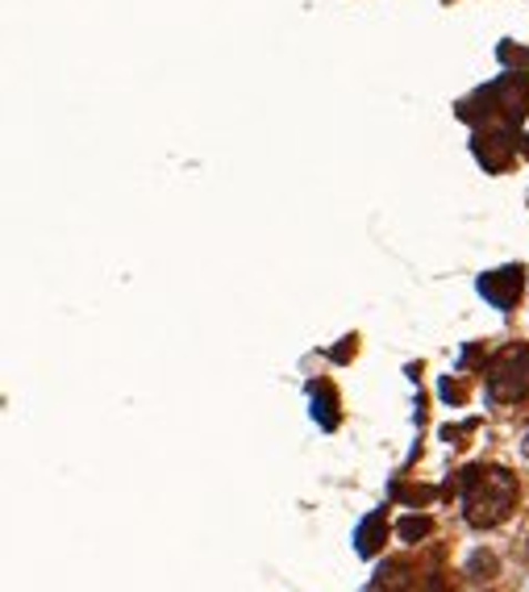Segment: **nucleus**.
I'll list each match as a JSON object with an SVG mask.
<instances>
[{
    "label": "nucleus",
    "mask_w": 529,
    "mask_h": 592,
    "mask_svg": "<svg viewBox=\"0 0 529 592\" xmlns=\"http://www.w3.org/2000/svg\"><path fill=\"white\" fill-rule=\"evenodd\" d=\"M462 518L476 530H492L517 506V480L505 468H467L462 471Z\"/></svg>",
    "instance_id": "nucleus-1"
},
{
    "label": "nucleus",
    "mask_w": 529,
    "mask_h": 592,
    "mask_svg": "<svg viewBox=\"0 0 529 592\" xmlns=\"http://www.w3.org/2000/svg\"><path fill=\"white\" fill-rule=\"evenodd\" d=\"M488 397L496 405H517L529 397V347L512 343L488 367Z\"/></svg>",
    "instance_id": "nucleus-2"
},
{
    "label": "nucleus",
    "mask_w": 529,
    "mask_h": 592,
    "mask_svg": "<svg viewBox=\"0 0 529 592\" xmlns=\"http://www.w3.org/2000/svg\"><path fill=\"white\" fill-rule=\"evenodd\" d=\"M521 267H500V272H488V276L479 279V293L492 300L496 309H512L517 305V296H521Z\"/></svg>",
    "instance_id": "nucleus-3"
},
{
    "label": "nucleus",
    "mask_w": 529,
    "mask_h": 592,
    "mask_svg": "<svg viewBox=\"0 0 529 592\" xmlns=\"http://www.w3.org/2000/svg\"><path fill=\"white\" fill-rule=\"evenodd\" d=\"M413 584H417V572H413L409 559H388L367 592H413Z\"/></svg>",
    "instance_id": "nucleus-4"
},
{
    "label": "nucleus",
    "mask_w": 529,
    "mask_h": 592,
    "mask_svg": "<svg viewBox=\"0 0 529 592\" xmlns=\"http://www.w3.org/2000/svg\"><path fill=\"white\" fill-rule=\"evenodd\" d=\"M384 534H388V518H384V509L376 513H367L355 530V547H359V555H376L379 547H384Z\"/></svg>",
    "instance_id": "nucleus-5"
},
{
    "label": "nucleus",
    "mask_w": 529,
    "mask_h": 592,
    "mask_svg": "<svg viewBox=\"0 0 529 592\" xmlns=\"http://www.w3.org/2000/svg\"><path fill=\"white\" fill-rule=\"evenodd\" d=\"M476 151L488 167H505V159H509V151H512V139L505 130H492V134H479Z\"/></svg>",
    "instance_id": "nucleus-6"
},
{
    "label": "nucleus",
    "mask_w": 529,
    "mask_h": 592,
    "mask_svg": "<svg viewBox=\"0 0 529 592\" xmlns=\"http://www.w3.org/2000/svg\"><path fill=\"white\" fill-rule=\"evenodd\" d=\"M396 534H400L405 542H426L429 534H434V522H429L426 513H409L405 522L396 525Z\"/></svg>",
    "instance_id": "nucleus-7"
},
{
    "label": "nucleus",
    "mask_w": 529,
    "mask_h": 592,
    "mask_svg": "<svg viewBox=\"0 0 529 592\" xmlns=\"http://www.w3.org/2000/svg\"><path fill=\"white\" fill-rule=\"evenodd\" d=\"M496 572H500V563H496L492 551H476V555L467 559V575L471 580H492Z\"/></svg>",
    "instance_id": "nucleus-8"
},
{
    "label": "nucleus",
    "mask_w": 529,
    "mask_h": 592,
    "mask_svg": "<svg viewBox=\"0 0 529 592\" xmlns=\"http://www.w3.org/2000/svg\"><path fill=\"white\" fill-rule=\"evenodd\" d=\"M421 592H455V589H450V580H446L442 572H429L426 575V589H421Z\"/></svg>",
    "instance_id": "nucleus-9"
}]
</instances>
